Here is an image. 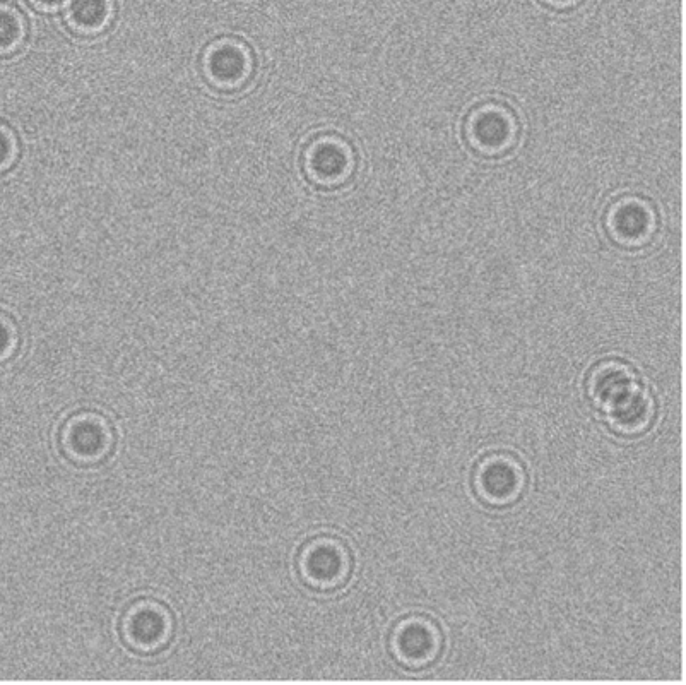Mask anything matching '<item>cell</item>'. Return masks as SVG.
I'll list each match as a JSON object with an SVG mask.
<instances>
[{
  "instance_id": "1",
  "label": "cell",
  "mask_w": 686,
  "mask_h": 685,
  "mask_svg": "<svg viewBox=\"0 0 686 685\" xmlns=\"http://www.w3.org/2000/svg\"><path fill=\"white\" fill-rule=\"evenodd\" d=\"M526 473L510 454H490L481 461L474 475V489L481 501L491 507L512 506L521 499Z\"/></svg>"
},
{
  "instance_id": "2",
  "label": "cell",
  "mask_w": 686,
  "mask_h": 685,
  "mask_svg": "<svg viewBox=\"0 0 686 685\" xmlns=\"http://www.w3.org/2000/svg\"><path fill=\"white\" fill-rule=\"evenodd\" d=\"M300 572L307 584L315 590H336L348 581L351 574V555L338 538L320 537L308 543L303 550Z\"/></svg>"
},
{
  "instance_id": "3",
  "label": "cell",
  "mask_w": 686,
  "mask_h": 685,
  "mask_svg": "<svg viewBox=\"0 0 686 685\" xmlns=\"http://www.w3.org/2000/svg\"><path fill=\"white\" fill-rule=\"evenodd\" d=\"M391 650L401 665L420 670L437 660L442 650V634L428 617H406L392 632Z\"/></svg>"
},
{
  "instance_id": "4",
  "label": "cell",
  "mask_w": 686,
  "mask_h": 685,
  "mask_svg": "<svg viewBox=\"0 0 686 685\" xmlns=\"http://www.w3.org/2000/svg\"><path fill=\"white\" fill-rule=\"evenodd\" d=\"M611 429L623 437H637L651 427L656 418V403L642 384L603 411Z\"/></svg>"
},
{
  "instance_id": "5",
  "label": "cell",
  "mask_w": 686,
  "mask_h": 685,
  "mask_svg": "<svg viewBox=\"0 0 686 685\" xmlns=\"http://www.w3.org/2000/svg\"><path fill=\"white\" fill-rule=\"evenodd\" d=\"M587 384H589L587 391L591 400L601 411L610 408L613 403L640 386L639 379L633 374V370L628 365L615 362V360L599 364L596 369L592 370Z\"/></svg>"
},
{
  "instance_id": "6",
  "label": "cell",
  "mask_w": 686,
  "mask_h": 685,
  "mask_svg": "<svg viewBox=\"0 0 686 685\" xmlns=\"http://www.w3.org/2000/svg\"><path fill=\"white\" fill-rule=\"evenodd\" d=\"M170 632L168 615L158 607L136 608L125 624V634L132 646L139 650H156L166 643Z\"/></svg>"
},
{
  "instance_id": "7",
  "label": "cell",
  "mask_w": 686,
  "mask_h": 685,
  "mask_svg": "<svg viewBox=\"0 0 686 685\" xmlns=\"http://www.w3.org/2000/svg\"><path fill=\"white\" fill-rule=\"evenodd\" d=\"M108 429L105 423H101L96 417L77 418L71 423V429L67 427L66 449L71 451L72 456L81 459H95L100 454H105L108 447Z\"/></svg>"
},
{
  "instance_id": "8",
  "label": "cell",
  "mask_w": 686,
  "mask_h": 685,
  "mask_svg": "<svg viewBox=\"0 0 686 685\" xmlns=\"http://www.w3.org/2000/svg\"><path fill=\"white\" fill-rule=\"evenodd\" d=\"M211 69H213L214 76L221 79H235L242 74L245 69V60L243 55L233 48H223L218 50L211 59Z\"/></svg>"
},
{
  "instance_id": "9",
  "label": "cell",
  "mask_w": 686,
  "mask_h": 685,
  "mask_svg": "<svg viewBox=\"0 0 686 685\" xmlns=\"http://www.w3.org/2000/svg\"><path fill=\"white\" fill-rule=\"evenodd\" d=\"M107 16L105 0H74L72 18L83 26H96Z\"/></svg>"
},
{
  "instance_id": "10",
  "label": "cell",
  "mask_w": 686,
  "mask_h": 685,
  "mask_svg": "<svg viewBox=\"0 0 686 685\" xmlns=\"http://www.w3.org/2000/svg\"><path fill=\"white\" fill-rule=\"evenodd\" d=\"M18 35V21L9 12H0V48L11 47Z\"/></svg>"
},
{
  "instance_id": "11",
  "label": "cell",
  "mask_w": 686,
  "mask_h": 685,
  "mask_svg": "<svg viewBox=\"0 0 686 685\" xmlns=\"http://www.w3.org/2000/svg\"><path fill=\"white\" fill-rule=\"evenodd\" d=\"M11 331L7 328L6 324L0 322V357L6 355L7 350L11 348Z\"/></svg>"
},
{
  "instance_id": "12",
  "label": "cell",
  "mask_w": 686,
  "mask_h": 685,
  "mask_svg": "<svg viewBox=\"0 0 686 685\" xmlns=\"http://www.w3.org/2000/svg\"><path fill=\"white\" fill-rule=\"evenodd\" d=\"M9 153H11V144H9L4 134H0V163L9 158Z\"/></svg>"
},
{
  "instance_id": "13",
  "label": "cell",
  "mask_w": 686,
  "mask_h": 685,
  "mask_svg": "<svg viewBox=\"0 0 686 685\" xmlns=\"http://www.w3.org/2000/svg\"><path fill=\"white\" fill-rule=\"evenodd\" d=\"M43 4H48V6H54V4H60L62 0H40Z\"/></svg>"
}]
</instances>
